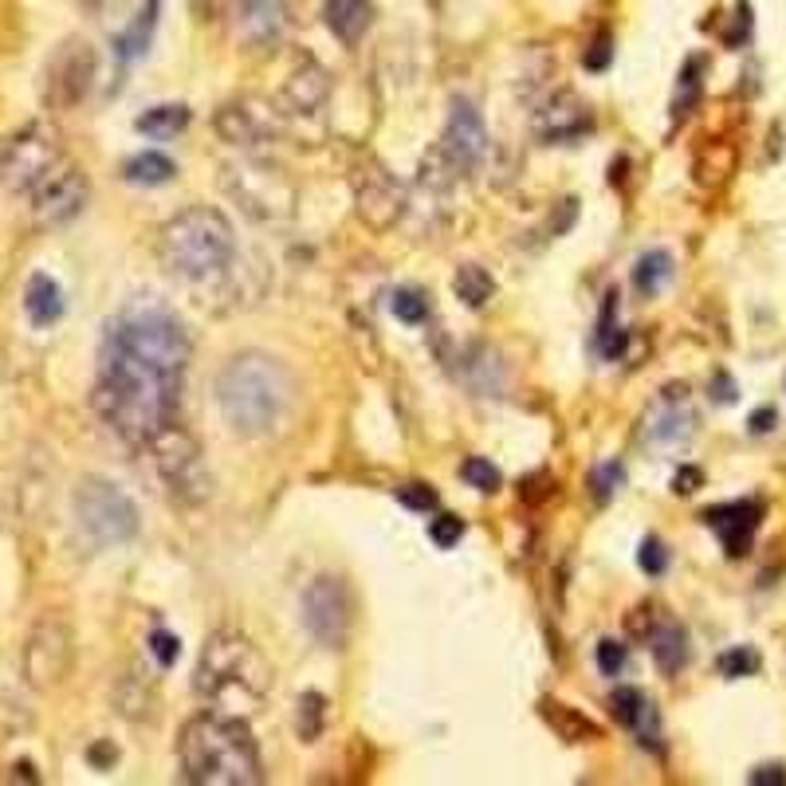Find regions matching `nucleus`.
Returning <instances> with one entry per match:
<instances>
[{"label": "nucleus", "instance_id": "obj_37", "mask_svg": "<svg viewBox=\"0 0 786 786\" xmlns=\"http://www.w3.org/2000/svg\"><path fill=\"white\" fill-rule=\"evenodd\" d=\"M398 504L413 507V512H433L437 507V492L429 484H401L398 488Z\"/></svg>", "mask_w": 786, "mask_h": 786}, {"label": "nucleus", "instance_id": "obj_33", "mask_svg": "<svg viewBox=\"0 0 786 786\" xmlns=\"http://www.w3.org/2000/svg\"><path fill=\"white\" fill-rule=\"evenodd\" d=\"M461 476L480 492H496L499 488V469L492 461H484V456H469V461L461 464Z\"/></svg>", "mask_w": 786, "mask_h": 786}, {"label": "nucleus", "instance_id": "obj_34", "mask_svg": "<svg viewBox=\"0 0 786 786\" xmlns=\"http://www.w3.org/2000/svg\"><path fill=\"white\" fill-rule=\"evenodd\" d=\"M760 669V653L747 649V645H740V649H728L720 657V672L723 677H751V672Z\"/></svg>", "mask_w": 786, "mask_h": 786}, {"label": "nucleus", "instance_id": "obj_3", "mask_svg": "<svg viewBox=\"0 0 786 786\" xmlns=\"http://www.w3.org/2000/svg\"><path fill=\"white\" fill-rule=\"evenodd\" d=\"M181 775L193 786H256L263 778L260 747L240 715L201 712L181 728Z\"/></svg>", "mask_w": 786, "mask_h": 786}, {"label": "nucleus", "instance_id": "obj_22", "mask_svg": "<svg viewBox=\"0 0 786 786\" xmlns=\"http://www.w3.org/2000/svg\"><path fill=\"white\" fill-rule=\"evenodd\" d=\"M323 24L331 28V36L354 47L374 24V4L370 0H323Z\"/></svg>", "mask_w": 786, "mask_h": 786}, {"label": "nucleus", "instance_id": "obj_21", "mask_svg": "<svg viewBox=\"0 0 786 786\" xmlns=\"http://www.w3.org/2000/svg\"><path fill=\"white\" fill-rule=\"evenodd\" d=\"M217 130L228 146H260L271 134V118L252 110V103H228L217 115Z\"/></svg>", "mask_w": 786, "mask_h": 786}, {"label": "nucleus", "instance_id": "obj_40", "mask_svg": "<svg viewBox=\"0 0 786 786\" xmlns=\"http://www.w3.org/2000/svg\"><path fill=\"white\" fill-rule=\"evenodd\" d=\"M697 60L688 64V72H685V79H680V87H677V115H688V107L697 103V95H700V79H697Z\"/></svg>", "mask_w": 786, "mask_h": 786}, {"label": "nucleus", "instance_id": "obj_36", "mask_svg": "<svg viewBox=\"0 0 786 786\" xmlns=\"http://www.w3.org/2000/svg\"><path fill=\"white\" fill-rule=\"evenodd\" d=\"M637 562H642V570H645V574H653V579H657V574H665V570H669V551H665V542H660V539H645L642 551H637Z\"/></svg>", "mask_w": 786, "mask_h": 786}, {"label": "nucleus", "instance_id": "obj_4", "mask_svg": "<svg viewBox=\"0 0 786 786\" xmlns=\"http://www.w3.org/2000/svg\"><path fill=\"white\" fill-rule=\"evenodd\" d=\"M193 688L197 697L213 704V712L225 715H252L263 704L271 688V669L263 653L248 642L245 633L217 629L205 642L197 657V672H193Z\"/></svg>", "mask_w": 786, "mask_h": 786}, {"label": "nucleus", "instance_id": "obj_16", "mask_svg": "<svg viewBox=\"0 0 786 786\" xmlns=\"http://www.w3.org/2000/svg\"><path fill=\"white\" fill-rule=\"evenodd\" d=\"M228 28H233V40L245 47V52H263V47L283 40L288 0H233Z\"/></svg>", "mask_w": 786, "mask_h": 786}, {"label": "nucleus", "instance_id": "obj_17", "mask_svg": "<svg viewBox=\"0 0 786 786\" xmlns=\"http://www.w3.org/2000/svg\"><path fill=\"white\" fill-rule=\"evenodd\" d=\"M590 127H594L590 107L579 95H570V90H559V95H551V99L535 110V134H539L542 142H574V138H582Z\"/></svg>", "mask_w": 786, "mask_h": 786}, {"label": "nucleus", "instance_id": "obj_2", "mask_svg": "<svg viewBox=\"0 0 786 786\" xmlns=\"http://www.w3.org/2000/svg\"><path fill=\"white\" fill-rule=\"evenodd\" d=\"M295 401V374L263 351L233 354L217 378V406L236 437H268Z\"/></svg>", "mask_w": 786, "mask_h": 786}, {"label": "nucleus", "instance_id": "obj_38", "mask_svg": "<svg viewBox=\"0 0 786 786\" xmlns=\"http://www.w3.org/2000/svg\"><path fill=\"white\" fill-rule=\"evenodd\" d=\"M597 669L606 672V677H617L625 669V645L614 642V637H606V642L597 645Z\"/></svg>", "mask_w": 786, "mask_h": 786}, {"label": "nucleus", "instance_id": "obj_39", "mask_svg": "<svg viewBox=\"0 0 786 786\" xmlns=\"http://www.w3.org/2000/svg\"><path fill=\"white\" fill-rule=\"evenodd\" d=\"M610 55H614V47H610V32H597L594 44H590L586 55H582V64H586L590 72H606V67H610Z\"/></svg>", "mask_w": 786, "mask_h": 786}, {"label": "nucleus", "instance_id": "obj_20", "mask_svg": "<svg viewBox=\"0 0 786 786\" xmlns=\"http://www.w3.org/2000/svg\"><path fill=\"white\" fill-rule=\"evenodd\" d=\"M610 712H614V720L622 723V728L642 735L645 747H649V743L657 747V735H660L657 708H653V700L645 697L642 688H617L614 697H610Z\"/></svg>", "mask_w": 786, "mask_h": 786}, {"label": "nucleus", "instance_id": "obj_7", "mask_svg": "<svg viewBox=\"0 0 786 786\" xmlns=\"http://www.w3.org/2000/svg\"><path fill=\"white\" fill-rule=\"evenodd\" d=\"M150 456H154V469L162 476V484L170 488V496L185 507H197L208 499L213 492V476L205 469V456H201V444L190 429L181 426L173 417L170 426L158 429L150 441H146Z\"/></svg>", "mask_w": 786, "mask_h": 786}, {"label": "nucleus", "instance_id": "obj_41", "mask_svg": "<svg viewBox=\"0 0 786 786\" xmlns=\"http://www.w3.org/2000/svg\"><path fill=\"white\" fill-rule=\"evenodd\" d=\"M150 653L158 657V665H162V669H170L173 660H177V653H181V642L173 637V633H162V629H158L154 637H150Z\"/></svg>", "mask_w": 786, "mask_h": 786}, {"label": "nucleus", "instance_id": "obj_42", "mask_svg": "<svg viewBox=\"0 0 786 786\" xmlns=\"http://www.w3.org/2000/svg\"><path fill=\"white\" fill-rule=\"evenodd\" d=\"M594 484H597V499H610L614 496V488L622 484V469L617 464H606V469L594 472Z\"/></svg>", "mask_w": 786, "mask_h": 786}, {"label": "nucleus", "instance_id": "obj_12", "mask_svg": "<svg viewBox=\"0 0 786 786\" xmlns=\"http://www.w3.org/2000/svg\"><path fill=\"white\" fill-rule=\"evenodd\" d=\"M90 197L87 173L72 162H60L36 190H32V217L44 228H60L67 220H75L83 213Z\"/></svg>", "mask_w": 786, "mask_h": 786}, {"label": "nucleus", "instance_id": "obj_27", "mask_svg": "<svg viewBox=\"0 0 786 786\" xmlns=\"http://www.w3.org/2000/svg\"><path fill=\"white\" fill-rule=\"evenodd\" d=\"M173 173H177V165H173L165 154H158V150L134 154L127 165H122V177H127L130 185H165Z\"/></svg>", "mask_w": 786, "mask_h": 786}, {"label": "nucleus", "instance_id": "obj_43", "mask_svg": "<svg viewBox=\"0 0 786 786\" xmlns=\"http://www.w3.org/2000/svg\"><path fill=\"white\" fill-rule=\"evenodd\" d=\"M751 786H786V767L783 763H767V767L751 771Z\"/></svg>", "mask_w": 786, "mask_h": 786}, {"label": "nucleus", "instance_id": "obj_15", "mask_svg": "<svg viewBox=\"0 0 786 786\" xmlns=\"http://www.w3.org/2000/svg\"><path fill=\"white\" fill-rule=\"evenodd\" d=\"M437 154H441V162L449 165L452 173H472L488 158V127H484V118H480V110L472 107L469 99L452 103L449 127H444Z\"/></svg>", "mask_w": 786, "mask_h": 786}, {"label": "nucleus", "instance_id": "obj_30", "mask_svg": "<svg viewBox=\"0 0 786 786\" xmlns=\"http://www.w3.org/2000/svg\"><path fill=\"white\" fill-rule=\"evenodd\" d=\"M323 723H326V700L319 697V692H303V697H299V715H295L299 740L315 743L319 735H323Z\"/></svg>", "mask_w": 786, "mask_h": 786}, {"label": "nucleus", "instance_id": "obj_23", "mask_svg": "<svg viewBox=\"0 0 786 786\" xmlns=\"http://www.w3.org/2000/svg\"><path fill=\"white\" fill-rule=\"evenodd\" d=\"M24 311L32 319V326L60 323V315H64V291H60V283L52 276H44V271H36L24 288Z\"/></svg>", "mask_w": 786, "mask_h": 786}, {"label": "nucleus", "instance_id": "obj_46", "mask_svg": "<svg viewBox=\"0 0 786 786\" xmlns=\"http://www.w3.org/2000/svg\"><path fill=\"white\" fill-rule=\"evenodd\" d=\"M775 426V409H760V413H751V433H767Z\"/></svg>", "mask_w": 786, "mask_h": 786}, {"label": "nucleus", "instance_id": "obj_48", "mask_svg": "<svg viewBox=\"0 0 786 786\" xmlns=\"http://www.w3.org/2000/svg\"><path fill=\"white\" fill-rule=\"evenodd\" d=\"M9 778H20V783H40V775H36V767H32V763H17Z\"/></svg>", "mask_w": 786, "mask_h": 786}, {"label": "nucleus", "instance_id": "obj_1", "mask_svg": "<svg viewBox=\"0 0 786 786\" xmlns=\"http://www.w3.org/2000/svg\"><path fill=\"white\" fill-rule=\"evenodd\" d=\"M181 378L185 370L162 366V362L122 346L118 338L103 335L99 378H95L90 406L122 441L146 449V441L177 417Z\"/></svg>", "mask_w": 786, "mask_h": 786}, {"label": "nucleus", "instance_id": "obj_10", "mask_svg": "<svg viewBox=\"0 0 786 786\" xmlns=\"http://www.w3.org/2000/svg\"><path fill=\"white\" fill-rule=\"evenodd\" d=\"M351 190H354V208H358V220L374 233H389V228L398 225L406 217V190H401V181L378 162H362L351 177Z\"/></svg>", "mask_w": 786, "mask_h": 786}, {"label": "nucleus", "instance_id": "obj_18", "mask_svg": "<svg viewBox=\"0 0 786 786\" xmlns=\"http://www.w3.org/2000/svg\"><path fill=\"white\" fill-rule=\"evenodd\" d=\"M760 504H751V499H735V504H720L712 512H704V524L720 535L723 551L728 554H743L751 547V535L760 527Z\"/></svg>", "mask_w": 786, "mask_h": 786}, {"label": "nucleus", "instance_id": "obj_11", "mask_svg": "<svg viewBox=\"0 0 786 786\" xmlns=\"http://www.w3.org/2000/svg\"><path fill=\"white\" fill-rule=\"evenodd\" d=\"M303 625L323 649H343L351 633V594L335 574H319L303 590Z\"/></svg>", "mask_w": 786, "mask_h": 786}, {"label": "nucleus", "instance_id": "obj_35", "mask_svg": "<svg viewBox=\"0 0 786 786\" xmlns=\"http://www.w3.org/2000/svg\"><path fill=\"white\" fill-rule=\"evenodd\" d=\"M461 535H464V524L456 516H437V519H429V539L441 547V551H449V547H456L461 542Z\"/></svg>", "mask_w": 786, "mask_h": 786}, {"label": "nucleus", "instance_id": "obj_47", "mask_svg": "<svg viewBox=\"0 0 786 786\" xmlns=\"http://www.w3.org/2000/svg\"><path fill=\"white\" fill-rule=\"evenodd\" d=\"M715 401H735V381L728 378V374L715 378Z\"/></svg>", "mask_w": 786, "mask_h": 786}, {"label": "nucleus", "instance_id": "obj_9", "mask_svg": "<svg viewBox=\"0 0 786 786\" xmlns=\"http://www.w3.org/2000/svg\"><path fill=\"white\" fill-rule=\"evenodd\" d=\"M60 162V134L44 122H32L0 146V185L12 193H32Z\"/></svg>", "mask_w": 786, "mask_h": 786}, {"label": "nucleus", "instance_id": "obj_5", "mask_svg": "<svg viewBox=\"0 0 786 786\" xmlns=\"http://www.w3.org/2000/svg\"><path fill=\"white\" fill-rule=\"evenodd\" d=\"M236 256V233L233 220L220 208L193 205L165 220L158 233V260L165 271L181 276V280H208L233 263Z\"/></svg>", "mask_w": 786, "mask_h": 786}, {"label": "nucleus", "instance_id": "obj_6", "mask_svg": "<svg viewBox=\"0 0 786 786\" xmlns=\"http://www.w3.org/2000/svg\"><path fill=\"white\" fill-rule=\"evenodd\" d=\"M72 512H75V527L79 535L90 542V547H122L138 535L142 519H138V507L127 492L110 484L103 476H83L79 488L72 496Z\"/></svg>", "mask_w": 786, "mask_h": 786}, {"label": "nucleus", "instance_id": "obj_14", "mask_svg": "<svg viewBox=\"0 0 786 786\" xmlns=\"http://www.w3.org/2000/svg\"><path fill=\"white\" fill-rule=\"evenodd\" d=\"M90 83H95V47H90L87 40H67V44L52 55V64H47L44 99L60 110L79 107L90 95Z\"/></svg>", "mask_w": 786, "mask_h": 786}, {"label": "nucleus", "instance_id": "obj_24", "mask_svg": "<svg viewBox=\"0 0 786 786\" xmlns=\"http://www.w3.org/2000/svg\"><path fill=\"white\" fill-rule=\"evenodd\" d=\"M649 649L653 660H657L660 672H680L688 660V633L680 629L677 622H660L657 629H649Z\"/></svg>", "mask_w": 786, "mask_h": 786}, {"label": "nucleus", "instance_id": "obj_28", "mask_svg": "<svg viewBox=\"0 0 786 786\" xmlns=\"http://www.w3.org/2000/svg\"><path fill=\"white\" fill-rule=\"evenodd\" d=\"M134 127L150 138H177L181 130L190 127V110L181 107V103H165V107H154V110H146V115H138Z\"/></svg>", "mask_w": 786, "mask_h": 786}, {"label": "nucleus", "instance_id": "obj_29", "mask_svg": "<svg viewBox=\"0 0 786 786\" xmlns=\"http://www.w3.org/2000/svg\"><path fill=\"white\" fill-rule=\"evenodd\" d=\"M669 280H672V256L660 252V248L645 252L642 260H637V268H633V283H637L642 295H657Z\"/></svg>", "mask_w": 786, "mask_h": 786}, {"label": "nucleus", "instance_id": "obj_13", "mask_svg": "<svg viewBox=\"0 0 786 786\" xmlns=\"http://www.w3.org/2000/svg\"><path fill=\"white\" fill-rule=\"evenodd\" d=\"M700 417L692 409V398H688L685 386H665L653 398V406L645 409L642 417V437L653 449H677V444H688L697 437Z\"/></svg>", "mask_w": 786, "mask_h": 786}, {"label": "nucleus", "instance_id": "obj_25", "mask_svg": "<svg viewBox=\"0 0 786 786\" xmlns=\"http://www.w3.org/2000/svg\"><path fill=\"white\" fill-rule=\"evenodd\" d=\"M542 720L551 723L554 732H559V740L567 743H594L597 735H602L594 720H586V715L574 712L570 704H559V700H547V704H542Z\"/></svg>", "mask_w": 786, "mask_h": 786}, {"label": "nucleus", "instance_id": "obj_8", "mask_svg": "<svg viewBox=\"0 0 786 786\" xmlns=\"http://www.w3.org/2000/svg\"><path fill=\"white\" fill-rule=\"evenodd\" d=\"M75 665V637L72 625L64 617L44 614L24 637V653H20V672H24V685L36 688V692H52L67 680Z\"/></svg>", "mask_w": 786, "mask_h": 786}, {"label": "nucleus", "instance_id": "obj_31", "mask_svg": "<svg viewBox=\"0 0 786 786\" xmlns=\"http://www.w3.org/2000/svg\"><path fill=\"white\" fill-rule=\"evenodd\" d=\"M614 299L617 295H610L606 299V311H602V323H597V351H602V358H622V351H625V331L614 323Z\"/></svg>", "mask_w": 786, "mask_h": 786}, {"label": "nucleus", "instance_id": "obj_32", "mask_svg": "<svg viewBox=\"0 0 786 786\" xmlns=\"http://www.w3.org/2000/svg\"><path fill=\"white\" fill-rule=\"evenodd\" d=\"M394 315L401 319V323L417 326L429 319V299L421 295L417 288H398V295H394Z\"/></svg>", "mask_w": 786, "mask_h": 786}, {"label": "nucleus", "instance_id": "obj_45", "mask_svg": "<svg viewBox=\"0 0 786 786\" xmlns=\"http://www.w3.org/2000/svg\"><path fill=\"white\" fill-rule=\"evenodd\" d=\"M115 760H118V751L110 747V743H95V747H90V763H95V767H107V763Z\"/></svg>", "mask_w": 786, "mask_h": 786}, {"label": "nucleus", "instance_id": "obj_19", "mask_svg": "<svg viewBox=\"0 0 786 786\" xmlns=\"http://www.w3.org/2000/svg\"><path fill=\"white\" fill-rule=\"evenodd\" d=\"M326 95H331V75H326L315 60H303V64L283 79L280 103L288 115H315L326 103Z\"/></svg>", "mask_w": 786, "mask_h": 786}, {"label": "nucleus", "instance_id": "obj_26", "mask_svg": "<svg viewBox=\"0 0 786 786\" xmlns=\"http://www.w3.org/2000/svg\"><path fill=\"white\" fill-rule=\"evenodd\" d=\"M452 291H456V299H464V308L480 311L496 295V280H492L480 263H464V268H456V276H452Z\"/></svg>", "mask_w": 786, "mask_h": 786}, {"label": "nucleus", "instance_id": "obj_44", "mask_svg": "<svg viewBox=\"0 0 786 786\" xmlns=\"http://www.w3.org/2000/svg\"><path fill=\"white\" fill-rule=\"evenodd\" d=\"M700 480H704V472H700V469H680L677 480H672V488L685 492V496H688V492H697Z\"/></svg>", "mask_w": 786, "mask_h": 786}]
</instances>
